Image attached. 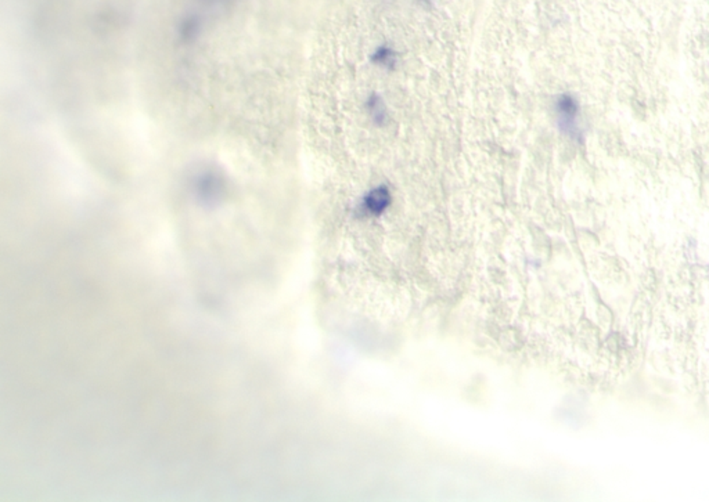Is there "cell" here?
Returning a JSON list of instances; mask_svg holds the SVG:
<instances>
[{
  "instance_id": "4",
  "label": "cell",
  "mask_w": 709,
  "mask_h": 502,
  "mask_svg": "<svg viewBox=\"0 0 709 502\" xmlns=\"http://www.w3.org/2000/svg\"><path fill=\"white\" fill-rule=\"evenodd\" d=\"M392 192L387 184H378L370 188L358 206L362 218H378L391 206Z\"/></svg>"
},
{
  "instance_id": "6",
  "label": "cell",
  "mask_w": 709,
  "mask_h": 502,
  "mask_svg": "<svg viewBox=\"0 0 709 502\" xmlns=\"http://www.w3.org/2000/svg\"><path fill=\"white\" fill-rule=\"evenodd\" d=\"M399 60L398 50L388 43L377 46L370 55L372 64L384 71H395L399 65Z\"/></svg>"
},
{
  "instance_id": "2",
  "label": "cell",
  "mask_w": 709,
  "mask_h": 502,
  "mask_svg": "<svg viewBox=\"0 0 709 502\" xmlns=\"http://www.w3.org/2000/svg\"><path fill=\"white\" fill-rule=\"evenodd\" d=\"M553 112L560 131L574 141L582 140L581 107L578 100L570 95L562 93L553 103Z\"/></svg>"
},
{
  "instance_id": "7",
  "label": "cell",
  "mask_w": 709,
  "mask_h": 502,
  "mask_svg": "<svg viewBox=\"0 0 709 502\" xmlns=\"http://www.w3.org/2000/svg\"><path fill=\"white\" fill-rule=\"evenodd\" d=\"M416 2H418L421 5H430V3L434 2V0H416Z\"/></svg>"
},
{
  "instance_id": "3",
  "label": "cell",
  "mask_w": 709,
  "mask_h": 502,
  "mask_svg": "<svg viewBox=\"0 0 709 502\" xmlns=\"http://www.w3.org/2000/svg\"><path fill=\"white\" fill-rule=\"evenodd\" d=\"M225 184L222 175L214 169L206 168L198 171L193 179V191L202 202H215L222 197Z\"/></svg>"
},
{
  "instance_id": "5",
  "label": "cell",
  "mask_w": 709,
  "mask_h": 502,
  "mask_svg": "<svg viewBox=\"0 0 709 502\" xmlns=\"http://www.w3.org/2000/svg\"><path fill=\"white\" fill-rule=\"evenodd\" d=\"M365 112L369 116L370 122L376 126H387L391 121L389 108L381 95L377 92H372L365 100Z\"/></svg>"
},
{
  "instance_id": "1",
  "label": "cell",
  "mask_w": 709,
  "mask_h": 502,
  "mask_svg": "<svg viewBox=\"0 0 709 502\" xmlns=\"http://www.w3.org/2000/svg\"><path fill=\"white\" fill-rule=\"evenodd\" d=\"M236 0H189L179 23V36L190 43L215 20L226 14Z\"/></svg>"
}]
</instances>
